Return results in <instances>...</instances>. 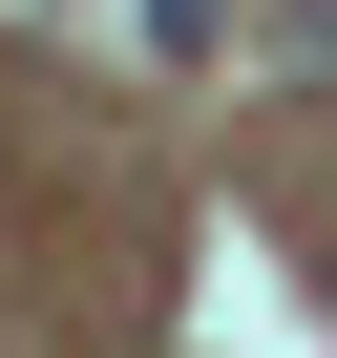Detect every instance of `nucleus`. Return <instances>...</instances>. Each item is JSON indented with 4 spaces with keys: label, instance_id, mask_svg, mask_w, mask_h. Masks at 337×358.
<instances>
[{
    "label": "nucleus",
    "instance_id": "obj_1",
    "mask_svg": "<svg viewBox=\"0 0 337 358\" xmlns=\"http://www.w3.org/2000/svg\"><path fill=\"white\" fill-rule=\"evenodd\" d=\"M316 295H337V274H316Z\"/></svg>",
    "mask_w": 337,
    "mask_h": 358
}]
</instances>
